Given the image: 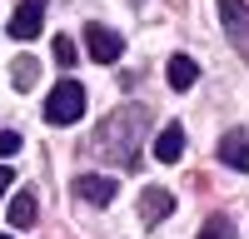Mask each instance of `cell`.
Returning <instances> with one entry per match:
<instances>
[{
	"label": "cell",
	"instance_id": "obj_10",
	"mask_svg": "<svg viewBox=\"0 0 249 239\" xmlns=\"http://www.w3.org/2000/svg\"><path fill=\"white\" fill-rule=\"evenodd\" d=\"M35 214H40V199H35L30 189H20V194L10 199V224H15V229H30Z\"/></svg>",
	"mask_w": 249,
	"mask_h": 239
},
{
	"label": "cell",
	"instance_id": "obj_13",
	"mask_svg": "<svg viewBox=\"0 0 249 239\" xmlns=\"http://www.w3.org/2000/svg\"><path fill=\"white\" fill-rule=\"evenodd\" d=\"M10 80H15V90H35L40 65H35V60H15V65H10Z\"/></svg>",
	"mask_w": 249,
	"mask_h": 239
},
{
	"label": "cell",
	"instance_id": "obj_17",
	"mask_svg": "<svg viewBox=\"0 0 249 239\" xmlns=\"http://www.w3.org/2000/svg\"><path fill=\"white\" fill-rule=\"evenodd\" d=\"M130 5H140V0H130Z\"/></svg>",
	"mask_w": 249,
	"mask_h": 239
},
{
	"label": "cell",
	"instance_id": "obj_15",
	"mask_svg": "<svg viewBox=\"0 0 249 239\" xmlns=\"http://www.w3.org/2000/svg\"><path fill=\"white\" fill-rule=\"evenodd\" d=\"M20 150V135L15 130H0V154H15Z\"/></svg>",
	"mask_w": 249,
	"mask_h": 239
},
{
	"label": "cell",
	"instance_id": "obj_12",
	"mask_svg": "<svg viewBox=\"0 0 249 239\" xmlns=\"http://www.w3.org/2000/svg\"><path fill=\"white\" fill-rule=\"evenodd\" d=\"M195 239H234V219H230V214H210V219L199 224Z\"/></svg>",
	"mask_w": 249,
	"mask_h": 239
},
{
	"label": "cell",
	"instance_id": "obj_5",
	"mask_svg": "<svg viewBox=\"0 0 249 239\" xmlns=\"http://www.w3.org/2000/svg\"><path fill=\"white\" fill-rule=\"evenodd\" d=\"M40 20H45V0H20V10L10 15V35L15 40H35Z\"/></svg>",
	"mask_w": 249,
	"mask_h": 239
},
{
	"label": "cell",
	"instance_id": "obj_7",
	"mask_svg": "<svg viewBox=\"0 0 249 239\" xmlns=\"http://www.w3.org/2000/svg\"><path fill=\"white\" fill-rule=\"evenodd\" d=\"M164 214H175V194L170 189H144L140 194V219L144 224H160Z\"/></svg>",
	"mask_w": 249,
	"mask_h": 239
},
{
	"label": "cell",
	"instance_id": "obj_16",
	"mask_svg": "<svg viewBox=\"0 0 249 239\" xmlns=\"http://www.w3.org/2000/svg\"><path fill=\"white\" fill-rule=\"evenodd\" d=\"M10 194V165H0V199Z\"/></svg>",
	"mask_w": 249,
	"mask_h": 239
},
{
	"label": "cell",
	"instance_id": "obj_3",
	"mask_svg": "<svg viewBox=\"0 0 249 239\" xmlns=\"http://www.w3.org/2000/svg\"><path fill=\"white\" fill-rule=\"evenodd\" d=\"M219 20H224V35L234 40V50L249 60V5L244 0H219Z\"/></svg>",
	"mask_w": 249,
	"mask_h": 239
},
{
	"label": "cell",
	"instance_id": "obj_11",
	"mask_svg": "<svg viewBox=\"0 0 249 239\" xmlns=\"http://www.w3.org/2000/svg\"><path fill=\"white\" fill-rule=\"evenodd\" d=\"M164 75H170V85H175V90H190V85H195V75H199V65H195L190 55H175Z\"/></svg>",
	"mask_w": 249,
	"mask_h": 239
},
{
	"label": "cell",
	"instance_id": "obj_2",
	"mask_svg": "<svg viewBox=\"0 0 249 239\" xmlns=\"http://www.w3.org/2000/svg\"><path fill=\"white\" fill-rule=\"evenodd\" d=\"M85 115V90H80V80H60L45 100V120L50 125H75V120Z\"/></svg>",
	"mask_w": 249,
	"mask_h": 239
},
{
	"label": "cell",
	"instance_id": "obj_8",
	"mask_svg": "<svg viewBox=\"0 0 249 239\" xmlns=\"http://www.w3.org/2000/svg\"><path fill=\"white\" fill-rule=\"evenodd\" d=\"M219 159L230 170H249V135L244 130H230V135L219 139Z\"/></svg>",
	"mask_w": 249,
	"mask_h": 239
},
{
	"label": "cell",
	"instance_id": "obj_1",
	"mask_svg": "<svg viewBox=\"0 0 249 239\" xmlns=\"http://www.w3.org/2000/svg\"><path fill=\"white\" fill-rule=\"evenodd\" d=\"M150 130V115H144L140 105H130V110H115L105 125L95 130V139H90V150L100 154V159H115V165H124V170H135L140 165V135Z\"/></svg>",
	"mask_w": 249,
	"mask_h": 239
},
{
	"label": "cell",
	"instance_id": "obj_18",
	"mask_svg": "<svg viewBox=\"0 0 249 239\" xmlns=\"http://www.w3.org/2000/svg\"><path fill=\"white\" fill-rule=\"evenodd\" d=\"M0 239H10V234H0Z\"/></svg>",
	"mask_w": 249,
	"mask_h": 239
},
{
	"label": "cell",
	"instance_id": "obj_14",
	"mask_svg": "<svg viewBox=\"0 0 249 239\" xmlns=\"http://www.w3.org/2000/svg\"><path fill=\"white\" fill-rule=\"evenodd\" d=\"M55 60L60 65H75V40H55Z\"/></svg>",
	"mask_w": 249,
	"mask_h": 239
},
{
	"label": "cell",
	"instance_id": "obj_9",
	"mask_svg": "<svg viewBox=\"0 0 249 239\" xmlns=\"http://www.w3.org/2000/svg\"><path fill=\"white\" fill-rule=\"evenodd\" d=\"M179 154H184V130L179 125H164L155 135V159H160V165H175Z\"/></svg>",
	"mask_w": 249,
	"mask_h": 239
},
{
	"label": "cell",
	"instance_id": "obj_4",
	"mask_svg": "<svg viewBox=\"0 0 249 239\" xmlns=\"http://www.w3.org/2000/svg\"><path fill=\"white\" fill-rule=\"evenodd\" d=\"M85 50H90V60H100V65H115V60L124 55V40L110 25H90L85 30Z\"/></svg>",
	"mask_w": 249,
	"mask_h": 239
},
{
	"label": "cell",
	"instance_id": "obj_6",
	"mask_svg": "<svg viewBox=\"0 0 249 239\" xmlns=\"http://www.w3.org/2000/svg\"><path fill=\"white\" fill-rule=\"evenodd\" d=\"M75 194L85 199V205H100V209H105L120 189H115V179H105V174H80V179H75Z\"/></svg>",
	"mask_w": 249,
	"mask_h": 239
}]
</instances>
